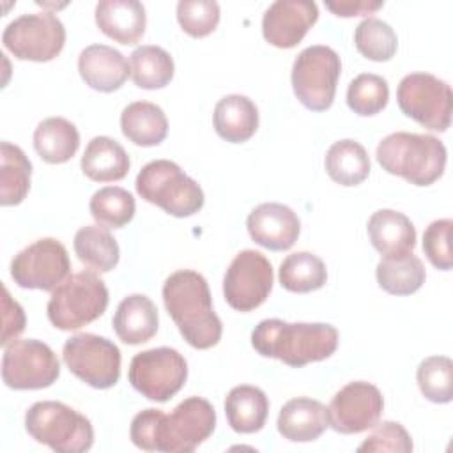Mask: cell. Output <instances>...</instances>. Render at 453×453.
Here are the masks:
<instances>
[{
	"instance_id": "18",
	"label": "cell",
	"mask_w": 453,
	"mask_h": 453,
	"mask_svg": "<svg viewBox=\"0 0 453 453\" xmlns=\"http://www.w3.org/2000/svg\"><path fill=\"white\" fill-rule=\"evenodd\" d=\"M246 228L257 244L273 251H283L292 248L297 241L301 223L288 205L265 202L248 214Z\"/></svg>"
},
{
	"instance_id": "29",
	"label": "cell",
	"mask_w": 453,
	"mask_h": 453,
	"mask_svg": "<svg viewBox=\"0 0 453 453\" xmlns=\"http://www.w3.org/2000/svg\"><path fill=\"white\" fill-rule=\"evenodd\" d=\"M377 283L382 290L393 296H409L421 288L426 273L419 257L412 251L402 255L382 257L375 269Z\"/></svg>"
},
{
	"instance_id": "5",
	"label": "cell",
	"mask_w": 453,
	"mask_h": 453,
	"mask_svg": "<svg viewBox=\"0 0 453 453\" xmlns=\"http://www.w3.org/2000/svg\"><path fill=\"white\" fill-rule=\"evenodd\" d=\"M136 193L175 218H188L203 207L200 184L170 159L147 163L136 175Z\"/></svg>"
},
{
	"instance_id": "39",
	"label": "cell",
	"mask_w": 453,
	"mask_h": 453,
	"mask_svg": "<svg viewBox=\"0 0 453 453\" xmlns=\"http://www.w3.org/2000/svg\"><path fill=\"white\" fill-rule=\"evenodd\" d=\"M177 21L191 37H205L219 23V5L214 0H180L177 4Z\"/></svg>"
},
{
	"instance_id": "41",
	"label": "cell",
	"mask_w": 453,
	"mask_h": 453,
	"mask_svg": "<svg viewBox=\"0 0 453 453\" xmlns=\"http://www.w3.org/2000/svg\"><path fill=\"white\" fill-rule=\"evenodd\" d=\"M451 226L453 221L448 218L435 219L426 226L423 234V251L430 264L441 271H449L453 265L449 246Z\"/></svg>"
},
{
	"instance_id": "17",
	"label": "cell",
	"mask_w": 453,
	"mask_h": 453,
	"mask_svg": "<svg viewBox=\"0 0 453 453\" xmlns=\"http://www.w3.org/2000/svg\"><path fill=\"white\" fill-rule=\"evenodd\" d=\"M319 19V7L310 0H276L262 18L264 39L281 50L297 46Z\"/></svg>"
},
{
	"instance_id": "32",
	"label": "cell",
	"mask_w": 453,
	"mask_h": 453,
	"mask_svg": "<svg viewBox=\"0 0 453 453\" xmlns=\"http://www.w3.org/2000/svg\"><path fill=\"white\" fill-rule=\"evenodd\" d=\"M173 58L161 46L143 44L129 57L131 80L136 87L145 90L166 87L173 78Z\"/></svg>"
},
{
	"instance_id": "7",
	"label": "cell",
	"mask_w": 453,
	"mask_h": 453,
	"mask_svg": "<svg viewBox=\"0 0 453 453\" xmlns=\"http://www.w3.org/2000/svg\"><path fill=\"white\" fill-rule=\"evenodd\" d=\"M108 306V288L92 271L69 274L51 290L46 311L50 322L60 331L80 329L99 319Z\"/></svg>"
},
{
	"instance_id": "10",
	"label": "cell",
	"mask_w": 453,
	"mask_h": 453,
	"mask_svg": "<svg viewBox=\"0 0 453 453\" xmlns=\"http://www.w3.org/2000/svg\"><path fill=\"white\" fill-rule=\"evenodd\" d=\"M127 379L145 398L166 402L184 386L188 379V363L175 349H149L133 356Z\"/></svg>"
},
{
	"instance_id": "8",
	"label": "cell",
	"mask_w": 453,
	"mask_h": 453,
	"mask_svg": "<svg viewBox=\"0 0 453 453\" xmlns=\"http://www.w3.org/2000/svg\"><path fill=\"white\" fill-rule=\"evenodd\" d=\"M342 73L338 53L324 44L304 48L292 65V88L303 106L311 111L329 110Z\"/></svg>"
},
{
	"instance_id": "9",
	"label": "cell",
	"mask_w": 453,
	"mask_h": 453,
	"mask_svg": "<svg viewBox=\"0 0 453 453\" xmlns=\"http://www.w3.org/2000/svg\"><path fill=\"white\" fill-rule=\"evenodd\" d=\"M396 101L409 119L426 129L442 133L451 124V87L430 73H411L403 76L396 88Z\"/></svg>"
},
{
	"instance_id": "33",
	"label": "cell",
	"mask_w": 453,
	"mask_h": 453,
	"mask_svg": "<svg viewBox=\"0 0 453 453\" xmlns=\"http://www.w3.org/2000/svg\"><path fill=\"white\" fill-rule=\"evenodd\" d=\"M32 163L25 152L9 142L0 145V203L18 205L30 189Z\"/></svg>"
},
{
	"instance_id": "16",
	"label": "cell",
	"mask_w": 453,
	"mask_h": 453,
	"mask_svg": "<svg viewBox=\"0 0 453 453\" xmlns=\"http://www.w3.org/2000/svg\"><path fill=\"white\" fill-rule=\"evenodd\" d=\"M384 398L370 382L354 380L343 386L327 407L329 426L340 434H359L373 428L382 414Z\"/></svg>"
},
{
	"instance_id": "19",
	"label": "cell",
	"mask_w": 453,
	"mask_h": 453,
	"mask_svg": "<svg viewBox=\"0 0 453 453\" xmlns=\"http://www.w3.org/2000/svg\"><path fill=\"white\" fill-rule=\"evenodd\" d=\"M81 80L94 90H119L129 76V65L124 55L106 44H90L78 57Z\"/></svg>"
},
{
	"instance_id": "13",
	"label": "cell",
	"mask_w": 453,
	"mask_h": 453,
	"mask_svg": "<svg viewBox=\"0 0 453 453\" xmlns=\"http://www.w3.org/2000/svg\"><path fill=\"white\" fill-rule=\"evenodd\" d=\"M60 375L57 354L39 340H14L2 356V379L11 389H42Z\"/></svg>"
},
{
	"instance_id": "30",
	"label": "cell",
	"mask_w": 453,
	"mask_h": 453,
	"mask_svg": "<svg viewBox=\"0 0 453 453\" xmlns=\"http://www.w3.org/2000/svg\"><path fill=\"white\" fill-rule=\"evenodd\" d=\"M327 175L340 186H357L370 173V157L366 149L356 140L334 142L324 159Z\"/></svg>"
},
{
	"instance_id": "37",
	"label": "cell",
	"mask_w": 453,
	"mask_h": 453,
	"mask_svg": "<svg viewBox=\"0 0 453 453\" xmlns=\"http://www.w3.org/2000/svg\"><path fill=\"white\" fill-rule=\"evenodd\" d=\"M388 99H389L388 81L379 74L363 73L349 83L347 104L354 113L361 117L377 115L386 108Z\"/></svg>"
},
{
	"instance_id": "12",
	"label": "cell",
	"mask_w": 453,
	"mask_h": 453,
	"mask_svg": "<svg viewBox=\"0 0 453 453\" xmlns=\"http://www.w3.org/2000/svg\"><path fill=\"white\" fill-rule=\"evenodd\" d=\"M2 42L19 60L50 62L65 44V28L48 11L21 14L5 27Z\"/></svg>"
},
{
	"instance_id": "6",
	"label": "cell",
	"mask_w": 453,
	"mask_h": 453,
	"mask_svg": "<svg viewBox=\"0 0 453 453\" xmlns=\"http://www.w3.org/2000/svg\"><path fill=\"white\" fill-rule=\"evenodd\" d=\"M25 428L35 442L58 453H83L94 442L88 418L62 402H35L25 414Z\"/></svg>"
},
{
	"instance_id": "21",
	"label": "cell",
	"mask_w": 453,
	"mask_h": 453,
	"mask_svg": "<svg viewBox=\"0 0 453 453\" xmlns=\"http://www.w3.org/2000/svg\"><path fill=\"white\" fill-rule=\"evenodd\" d=\"M96 25L120 44H136L147 25L145 7L136 0H101L96 5Z\"/></svg>"
},
{
	"instance_id": "2",
	"label": "cell",
	"mask_w": 453,
	"mask_h": 453,
	"mask_svg": "<svg viewBox=\"0 0 453 453\" xmlns=\"http://www.w3.org/2000/svg\"><path fill=\"white\" fill-rule=\"evenodd\" d=\"M163 301L182 338L195 349L205 350L221 340L223 326L212 308L205 278L191 269L172 273L163 285Z\"/></svg>"
},
{
	"instance_id": "26",
	"label": "cell",
	"mask_w": 453,
	"mask_h": 453,
	"mask_svg": "<svg viewBox=\"0 0 453 453\" xmlns=\"http://www.w3.org/2000/svg\"><path fill=\"white\" fill-rule=\"evenodd\" d=\"M225 414L232 430L237 434H253L262 430L265 425L269 400L257 386H235L226 395Z\"/></svg>"
},
{
	"instance_id": "28",
	"label": "cell",
	"mask_w": 453,
	"mask_h": 453,
	"mask_svg": "<svg viewBox=\"0 0 453 453\" xmlns=\"http://www.w3.org/2000/svg\"><path fill=\"white\" fill-rule=\"evenodd\" d=\"M80 147V133L64 117H50L37 124L34 131V149L50 165L69 161Z\"/></svg>"
},
{
	"instance_id": "38",
	"label": "cell",
	"mask_w": 453,
	"mask_h": 453,
	"mask_svg": "<svg viewBox=\"0 0 453 453\" xmlns=\"http://www.w3.org/2000/svg\"><path fill=\"white\" fill-rule=\"evenodd\" d=\"M423 396L434 403H448L453 398V363L448 356L423 359L416 372Z\"/></svg>"
},
{
	"instance_id": "23",
	"label": "cell",
	"mask_w": 453,
	"mask_h": 453,
	"mask_svg": "<svg viewBox=\"0 0 453 453\" xmlns=\"http://www.w3.org/2000/svg\"><path fill=\"white\" fill-rule=\"evenodd\" d=\"M372 246L384 257L412 251L416 246V228L412 221L398 211L379 209L366 225Z\"/></svg>"
},
{
	"instance_id": "3",
	"label": "cell",
	"mask_w": 453,
	"mask_h": 453,
	"mask_svg": "<svg viewBox=\"0 0 453 453\" xmlns=\"http://www.w3.org/2000/svg\"><path fill=\"white\" fill-rule=\"evenodd\" d=\"M338 331L324 322H285L265 319L251 333L253 349L264 357H274L292 368L327 359L338 347Z\"/></svg>"
},
{
	"instance_id": "11",
	"label": "cell",
	"mask_w": 453,
	"mask_h": 453,
	"mask_svg": "<svg viewBox=\"0 0 453 453\" xmlns=\"http://www.w3.org/2000/svg\"><path fill=\"white\" fill-rule=\"evenodd\" d=\"M62 359L71 373L96 389H108L120 377V350L104 336L78 333L62 349Z\"/></svg>"
},
{
	"instance_id": "14",
	"label": "cell",
	"mask_w": 453,
	"mask_h": 453,
	"mask_svg": "<svg viewBox=\"0 0 453 453\" xmlns=\"http://www.w3.org/2000/svg\"><path fill=\"white\" fill-rule=\"evenodd\" d=\"M71 262L65 246L53 239H37L11 262V278L21 288L55 290L69 276Z\"/></svg>"
},
{
	"instance_id": "35",
	"label": "cell",
	"mask_w": 453,
	"mask_h": 453,
	"mask_svg": "<svg viewBox=\"0 0 453 453\" xmlns=\"http://www.w3.org/2000/svg\"><path fill=\"white\" fill-rule=\"evenodd\" d=\"M88 209L97 225L106 228H122L133 219L136 203L127 189L106 186L92 195Z\"/></svg>"
},
{
	"instance_id": "42",
	"label": "cell",
	"mask_w": 453,
	"mask_h": 453,
	"mask_svg": "<svg viewBox=\"0 0 453 453\" xmlns=\"http://www.w3.org/2000/svg\"><path fill=\"white\" fill-rule=\"evenodd\" d=\"M2 317H4V331L0 343L5 347L7 343L14 342L25 329V311L23 308L11 297L9 290L2 287Z\"/></svg>"
},
{
	"instance_id": "4",
	"label": "cell",
	"mask_w": 453,
	"mask_h": 453,
	"mask_svg": "<svg viewBox=\"0 0 453 453\" xmlns=\"http://www.w3.org/2000/svg\"><path fill=\"white\" fill-rule=\"evenodd\" d=\"M375 156L388 173L414 186L434 184L446 168V147L432 134L391 133L379 142Z\"/></svg>"
},
{
	"instance_id": "20",
	"label": "cell",
	"mask_w": 453,
	"mask_h": 453,
	"mask_svg": "<svg viewBox=\"0 0 453 453\" xmlns=\"http://www.w3.org/2000/svg\"><path fill=\"white\" fill-rule=\"evenodd\" d=\"M276 425L283 439L290 442L315 441L329 426L327 407L315 398H292L280 409Z\"/></svg>"
},
{
	"instance_id": "24",
	"label": "cell",
	"mask_w": 453,
	"mask_h": 453,
	"mask_svg": "<svg viewBox=\"0 0 453 453\" xmlns=\"http://www.w3.org/2000/svg\"><path fill=\"white\" fill-rule=\"evenodd\" d=\"M212 122L223 140L242 143L250 140L258 127V108L246 96L228 94L216 103Z\"/></svg>"
},
{
	"instance_id": "1",
	"label": "cell",
	"mask_w": 453,
	"mask_h": 453,
	"mask_svg": "<svg viewBox=\"0 0 453 453\" xmlns=\"http://www.w3.org/2000/svg\"><path fill=\"white\" fill-rule=\"evenodd\" d=\"M216 428V411L202 396L182 400L170 414L159 409L140 411L129 428L133 444L143 451L191 453Z\"/></svg>"
},
{
	"instance_id": "27",
	"label": "cell",
	"mask_w": 453,
	"mask_h": 453,
	"mask_svg": "<svg viewBox=\"0 0 453 453\" xmlns=\"http://www.w3.org/2000/svg\"><path fill=\"white\" fill-rule=\"evenodd\" d=\"M122 134L140 147L159 145L168 134L165 111L149 101H134L120 113Z\"/></svg>"
},
{
	"instance_id": "15",
	"label": "cell",
	"mask_w": 453,
	"mask_h": 453,
	"mask_svg": "<svg viewBox=\"0 0 453 453\" xmlns=\"http://www.w3.org/2000/svg\"><path fill=\"white\" fill-rule=\"evenodd\" d=\"M273 280V265L265 255L257 250H242L225 273V301L237 311H251L269 297Z\"/></svg>"
},
{
	"instance_id": "36",
	"label": "cell",
	"mask_w": 453,
	"mask_h": 453,
	"mask_svg": "<svg viewBox=\"0 0 453 453\" xmlns=\"http://www.w3.org/2000/svg\"><path fill=\"white\" fill-rule=\"evenodd\" d=\"M354 44L365 58L386 62L396 53L398 37L386 21L379 18H366L354 30Z\"/></svg>"
},
{
	"instance_id": "25",
	"label": "cell",
	"mask_w": 453,
	"mask_h": 453,
	"mask_svg": "<svg viewBox=\"0 0 453 453\" xmlns=\"http://www.w3.org/2000/svg\"><path fill=\"white\" fill-rule=\"evenodd\" d=\"M129 156L124 147L110 136L92 138L81 156V172L96 182L120 180L129 172Z\"/></svg>"
},
{
	"instance_id": "34",
	"label": "cell",
	"mask_w": 453,
	"mask_h": 453,
	"mask_svg": "<svg viewBox=\"0 0 453 453\" xmlns=\"http://www.w3.org/2000/svg\"><path fill=\"white\" fill-rule=\"evenodd\" d=\"M278 278L285 290L308 294L326 285L327 269L317 255L310 251H296L281 262Z\"/></svg>"
},
{
	"instance_id": "40",
	"label": "cell",
	"mask_w": 453,
	"mask_h": 453,
	"mask_svg": "<svg viewBox=\"0 0 453 453\" xmlns=\"http://www.w3.org/2000/svg\"><path fill=\"white\" fill-rule=\"evenodd\" d=\"M412 439L409 432L396 421L379 423L372 434L357 446V451H393L409 453L412 451Z\"/></svg>"
},
{
	"instance_id": "43",
	"label": "cell",
	"mask_w": 453,
	"mask_h": 453,
	"mask_svg": "<svg viewBox=\"0 0 453 453\" xmlns=\"http://www.w3.org/2000/svg\"><path fill=\"white\" fill-rule=\"evenodd\" d=\"M384 5V2L375 0H338V2H326V7L340 16V18H352V16H366V14H373L375 11H379Z\"/></svg>"
},
{
	"instance_id": "31",
	"label": "cell",
	"mask_w": 453,
	"mask_h": 453,
	"mask_svg": "<svg viewBox=\"0 0 453 453\" xmlns=\"http://www.w3.org/2000/svg\"><path fill=\"white\" fill-rule=\"evenodd\" d=\"M74 253L88 269L108 273L119 264L120 250L117 239L101 225L81 226L74 235Z\"/></svg>"
},
{
	"instance_id": "22",
	"label": "cell",
	"mask_w": 453,
	"mask_h": 453,
	"mask_svg": "<svg viewBox=\"0 0 453 453\" xmlns=\"http://www.w3.org/2000/svg\"><path fill=\"white\" fill-rule=\"evenodd\" d=\"M157 308L143 294L124 297L113 315V331L127 345L149 342L157 333Z\"/></svg>"
}]
</instances>
